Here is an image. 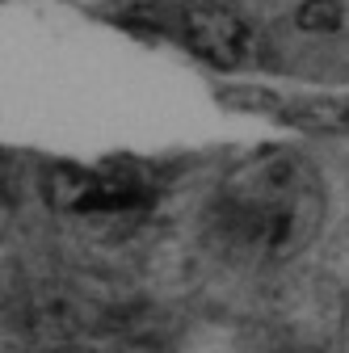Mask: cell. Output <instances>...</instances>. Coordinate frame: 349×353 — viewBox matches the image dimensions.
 Masks as SVG:
<instances>
[{
  "instance_id": "cell-1",
  "label": "cell",
  "mask_w": 349,
  "mask_h": 353,
  "mask_svg": "<svg viewBox=\"0 0 349 353\" xmlns=\"http://www.w3.org/2000/svg\"><path fill=\"white\" fill-rule=\"evenodd\" d=\"M328 214L320 172L290 148L248 156L219 185L210 223L219 240L252 261H286L308 248Z\"/></svg>"
},
{
  "instance_id": "cell-2",
  "label": "cell",
  "mask_w": 349,
  "mask_h": 353,
  "mask_svg": "<svg viewBox=\"0 0 349 353\" xmlns=\"http://www.w3.org/2000/svg\"><path fill=\"white\" fill-rule=\"evenodd\" d=\"M156 190L130 168H76L59 164L47 172V202L63 214H126L143 210Z\"/></svg>"
},
{
  "instance_id": "cell-3",
  "label": "cell",
  "mask_w": 349,
  "mask_h": 353,
  "mask_svg": "<svg viewBox=\"0 0 349 353\" xmlns=\"http://www.w3.org/2000/svg\"><path fill=\"white\" fill-rule=\"evenodd\" d=\"M186 38L215 68H244L261 51V34L252 30V21L228 5H210V0H202L186 13Z\"/></svg>"
},
{
  "instance_id": "cell-4",
  "label": "cell",
  "mask_w": 349,
  "mask_h": 353,
  "mask_svg": "<svg viewBox=\"0 0 349 353\" xmlns=\"http://www.w3.org/2000/svg\"><path fill=\"white\" fill-rule=\"evenodd\" d=\"M236 105L270 114L295 130H312V135H349V101L345 97H324V93H270V88H240L232 93Z\"/></svg>"
},
{
  "instance_id": "cell-5",
  "label": "cell",
  "mask_w": 349,
  "mask_h": 353,
  "mask_svg": "<svg viewBox=\"0 0 349 353\" xmlns=\"http://www.w3.org/2000/svg\"><path fill=\"white\" fill-rule=\"evenodd\" d=\"M26 320L42 341H80L101 320V307L72 286H42L26 307Z\"/></svg>"
},
{
  "instance_id": "cell-6",
  "label": "cell",
  "mask_w": 349,
  "mask_h": 353,
  "mask_svg": "<svg viewBox=\"0 0 349 353\" xmlns=\"http://www.w3.org/2000/svg\"><path fill=\"white\" fill-rule=\"evenodd\" d=\"M341 21H345L341 0H303L295 9V26L303 34H337Z\"/></svg>"
},
{
  "instance_id": "cell-7",
  "label": "cell",
  "mask_w": 349,
  "mask_h": 353,
  "mask_svg": "<svg viewBox=\"0 0 349 353\" xmlns=\"http://www.w3.org/2000/svg\"><path fill=\"white\" fill-rule=\"evenodd\" d=\"M93 353H152L143 345H118V349H93Z\"/></svg>"
},
{
  "instance_id": "cell-8",
  "label": "cell",
  "mask_w": 349,
  "mask_h": 353,
  "mask_svg": "<svg viewBox=\"0 0 349 353\" xmlns=\"http://www.w3.org/2000/svg\"><path fill=\"white\" fill-rule=\"evenodd\" d=\"M341 349L349 353V307H345V320H341Z\"/></svg>"
}]
</instances>
